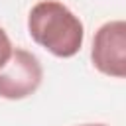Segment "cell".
Returning <instances> with one entry per match:
<instances>
[{"label":"cell","instance_id":"2","mask_svg":"<svg viewBox=\"0 0 126 126\" xmlns=\"http://www.w3.org/2000/svg\"><path fill=\"white\" fill-rule=\"evenodd\" d=\"M43 79V69L39 59L16 47L8 59V63L0 69V96L8 100H20L33 94Z\"/></svg>","mask_w":126,"mask_h":126},{"label":"cell","instance_id":"5","mask_svg":"<svg viewBox=\"0 0 126 126\" xmlns=\"http://www.w3.org/2000/svg\"><path fill=\"white\" fill-rule=\"evenodd\" d=\"M81 126H106V124H81Z\"/></svg>","mask_w":126,"mask_h":126},{"label":"cell","instance_id":"1","mask_svg":"<svg viewBox=\"0 0 126 126\" xmlns=\"http://www.w3.org/2000/svg\"><path fill=\"white\" fill-rule=\"evenodd\" d=\"M28 32L37 45L55 57L77 55L85 39L83 22L57 0H41L30 10Z\"/></svg>","mask_w":126,"mask_h":126},{"label":"cell","instance_id":"4","mask_svg":"<svg viewBox=\"0 0 126 126\" xmlns=\"http://www.w3.org/2000/svg\"><path fill=\"white\" fill-rule=\"evenodd\" d=\"M14 47H12V41L8 37V33L4 32V28H0V69L8 63L10 55H12Z\"/></svg>","mask_w":126,"mask_h":126},{"label":"cell","instance_id":"3","mask_svg":"<svg viewBox=\"0 0 126 126\" xmlns=\"http://www.w3.org/2000/svg\"><path fill=\"white\" fill-rule=\"evenodd\" d=\"M93 65L108 77L122 79L126 75V22L112 20L102 24L94 37L91 49Z\"/></svg>","mask_w":126,"mask_h":126}]
</instances>
